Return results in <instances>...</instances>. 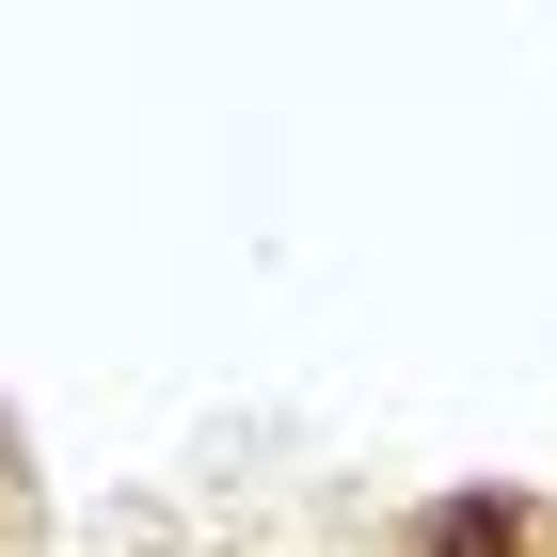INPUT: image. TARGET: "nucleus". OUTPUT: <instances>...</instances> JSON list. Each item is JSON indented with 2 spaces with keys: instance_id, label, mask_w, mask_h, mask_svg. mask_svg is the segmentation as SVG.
Masks as SVG:
<instances>
[]
</instances>
